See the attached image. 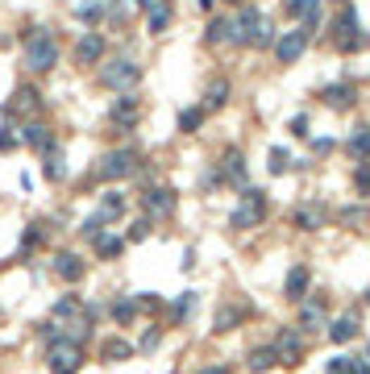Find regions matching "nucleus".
<instances>
[{
  "label": "nucleus",
  "mask_w": 370,
  "mask_h": 374,
  "mask_svg": "<svg viewBox=\"0 0 370 374\" xmlns=\"http://www.w3.org/2000/svg\"><path fill=\"white\" fill-rule=\"evenodd\" d=\"M141 121V104L138 96H117L113 104H108V125H113V134H134Z\"/></svg>",
  "instance_id": "7"
},
{
  "label": "nucleus",
  "mask_w": 370,
  "mask_h": 374,
  "mask_svg": "<svg viewBox=\"0 0 370 374\" xmlns=\"http://www.w3.org/2000/svg\"><path fill=\"white\" fill-rule=\"evenodd\" d=\"M134 354H138V349H134L129 341H121V337H104V341H100V358H104V362H125V358H134Z\"/></svg>",
  "instance_id": "25"
},
{
  "label": "nucleus",
  "mask_w": 370,
  "mask_h": 374,
  "mask_svg": "<svg viewBox=\"0 0 370 374\" xmlns=\"http://www.w3.org/2000/svg\"><path fill=\"white\" fill-rule=\"evenodd\" d=\"M221 175H225L233 187L245 191V154H241V150H225V158H221Z\"/></svg>",
  "instance_id": "20"
},
{
  "label": "nucleus",
  "mask_w": 370,
  "mask_h": 374,
  "mask_svg": "<svg viewBox=\"0 0 370 374\" xmlns=\"http://www.w3.org/2000/svg\"><path fill=\"white\" fill-rule=\"evenodd\" d=\"M204 117H208L204 108H184V112H179V129H184V134H196V129L204 125Z\"/></svg>",
  "instance_id": "37"
},
{
  "label": "nucleus",
  "mask_w": 370,
  "mask_h": 374,
  "mask_svg": "<svg viewBox=\"0 0 370 374\" xmlns=\"http://www.w3.org/2000/svg\"><path fill=\"white\" fill-rule=\"evenodd\" d=\"M324 374H354V358H350V354H337V358H328Z\"/></svg>",
  "instance_id": "43"
},
{
  "label": "nucleus",
  "mask_w": 370,
  "mask_h": 374,
  "mask_svg": "<svg viewBox=\"0 0 370 374\" xmlns=\"http://www.w3.org/2000/svg\"><path fill=\"white\" fill-rule=\"evenodd\" d=\"M225 183V175H221V167H212V171H204V175H200V187H204V191H217V187Z\"/></svg>",
  "instance_id": "47"
},
{
  "label": "nucleus",
  "mask_w": 370,
  "mask_h": 374,
  "mask_svg": "<svg viewBox=\"0 0 370 374\" xmlns=\"http://www.w3.org/2000/svg\"><path fill=\"white\" fill-rule=\"evenodd\" d=\"M17 138L25 141L30 150H38V154H46L50 146H58V141H54V134H50V125H42V121H25Z\"/></svg>",
  "instance_id": "13"
},
{
  "label": "nucleus",
  "mask_w": 370,
  "mask_h": 374,
  "mask_svg": "<svg viewBox=\"0 0 370 374\" xmlns=\"http://www.w3.org/2000/svg\"><path fill=\"white\" fill-rule=\"evenodd\" d=\"M42 225H30V229H25V233H21V254H30V250H34V245H42Z\"/></svg>",
  "instance_id": "45"
},
{
  "label": "nucleus",
  "mask_w": 370,
  "mask_h": 374,
  "mask_svg": "<svg viewBox=\"0 0 370 374\" xmlns=\"http://www.w3.org/2000/svg\"><path fill=\"white\" fill-rule=\"evenodd\" d=\"M84 312V299L79 295H63L58 304H54V321H75Z\"/></svg>",
  "instance_id": "34"
},
{
  "label": "nucleus",
  "mask_w": 370,
  "mask_h": 374,
  "mask_svg": "<svg viewBox=\"0 0 370 374\" xmlns=\"http://www.w3.org/2000/svg\"><path fill=\"white\" fill-rule=\"evenodd\" d=\"M229 38V21H208V30H204V42H225Z\"/></svg>",
  "instance_id": "41"
},
{
  "label": "nucleus",
  "mask_w": 370,
  "mask_h": 374,
  "mask_svg": "<svg viewBox=\"0 0 370 374\" xmlns=\"http://www.w3.org/2000/svg\"><path fill=\"white\" fill-rule=\"evenodd\" d=\"M196 4H200V8H204V13H208V8H212V4H217V0H196Z\"/></svg>",
  "instance_id": "55"
},
{
  "label": "nucleus",
  "mask_w": 370,
  "mask_h": 374,
  "mask_svg": "<svg viewBox=\"0 0 370 374\" xmlns=\"http://www.w3.org/2000/svg\"><path fill=\"white\" fill-rule=\"evenodd\" d=\"M141 204H146L150 217H171L175 212V187H146Z\"/></svg>",
  "instance_id": "11"
},
{
  "label": "nucleus",
  "mask_w": 370,
  "mask_h": 374,
  "mask_svg": "<svg viewBox=\"0 0 370 374\" xmlns=\"http://www.w3.org/2000/svg\"><path fill=\"white\" fill-rule=\"evenodd\" d=\"M333 42H337V50H362L370 42L366 30H358V13L354 8H341V17L333 21Z\"/></svg>",
  "instance_id": "5"
},
{
  "label": "nucleus",
  "mask_w": 370,
  "mask_h": 374,
  "mask_svg": "<svg viewBox=\"0 0 370 374\" xmlns=\"http://www.w3.org/2000/svg\"><path fill=\"white\" fill-rule=\"evenodd\" d=\"M362 304H370V287H366V291H362Z\"/></svg>",
  "instance_id": "56"
},
{
  "label": "nucleus",
  "mask_w": 370,
  "mask_h": 374,
  "mask_svg": "<svg viewBox=\"0 0 370 374\" xmlns=\"http://www.w3.org/2000/svg\"><path fill=\"white\" fill-rule=\"evenodd\" d=\"M100 84L104 88H113V92H134L141 84V67L129 58V54H117V58H104V67H100Z\"/></svg>",
  "instance_id": "1"
},
{
  "label": "nucleus",
  "mask_w": 370,
  "mask_h": 374,
  "mask_svg": "<svg viewBox=\"0 0 370 374\" xmlns=\"http://www.w3.org/2000/svg\"><path fill=\"white\" fill-rule=\"evenodd\" d=\"M321 100L328 104V108H354L358 104V88L354 84H328V88H321Z\"/></svg>",
  "instance_id": "16"
},
{
  "label": "nucleus",
  "mask_w": 370,
  "mask_h": 374,
  "mask_svg": "<svg viewBox=\"0 0 370 374\" xmlns=\"http://www.w3.org/2000/svg\"><path fill=\"white\" fill-rule=\"evenodd\" d=\"M162 4H171V0H138L141 13H154V8H162Z\"/></svg>",
  "instance_id": "51"
},
{
  "label": "nucleus",
  "mask_w": 370,
  "mask_h": 374,
  "mask_svg": "<svg viewBox=\"0 0 370 374\" xmlns=\"http://www.w3.org/2000/svg\"><path fill=\"white\" fill-rule=\"evenodd\" d=\"M92 245H96V254L104 258V262H113V258H121V250H125V237H117V233H96L92 237Z\"/></svg>",
  "instance_id": "28"
},
{
  "label": "nucleus",
  "mask_w": 370,
  "mask_h": 374,
  "mask_svg": "<svg viewBox=\"0 0 370 374\" xmlns=\"http://www.w3.org/2000/svg\"><path fill=\"white\" fill-rule=\"evenodd\" d=\"M328 325V312H324V299H300V333H312V328H324Z\"/></svg>",
  "instance_id": "14"
},
{
  "label": "nucleus",
  "mask_w": 370,
  "mask_h": 374,
  "mask_svg": "<svg viewBox=\"0 0 370 374\" xmlns=\"http://www.w3.org/2000/svg\"><path fill=\"white\" fill-rule=\"evenodd\" d=\"M17 146H21V138H17V134H13V125L4 121V125H0V150H17Z\"/></svg>",
  "instance_id": "48"
},
{
  "label": "nucleus",
  "mask_w": 370,
  "mask_h": 374,
  "mask_svg": "<svg viewBox=\"0 0 370 374\" xmlns=\"http://www.w3.org/2000/svg\"><path fill=\"white\" fill-rule=\"evenodd\" d=\"M345 154H350L354 162H370V125H358V129H354V138L345 141Z\"/></svg>",
  "instance_id": "29"
},
{
  "label": "nucleus",
  "mask_w": 370,
  "mask_h": 374,
  "mask_svg": "<svg viewBox=\"0 0 370 374\" xmlns=\"http://www.w3.org/2000/svg\"><path fill=\"white\" fill-rule=\"evenodd\" d=\"M108 316H113L117 325H134V316H138V299H134V295H121V299H113Z\"/></svg>",
  "instance_id": "31"
},
{
  "label": "nucleus",
  "mask_w": 370,
  "mask_h": 374,
  "mask_svg": "<svg viewBox=\"0 0 370 374\" xmlns=\"http://www.w3.org/2000/svg\"><path fill=\"white\" fill-rule=\"evenodd\" d=\"M287 162H291V158H287V150H271V154H267V171H271V175H283V171H287Z\"/></svg>",
  "instance_id": "42"
},
{
  "label": "nucleus",
  "mask_w": 370,
  "mask_h": 374,
  "mask_svg": "<svg viewBox=\"0 0 370 374\" xmlns=\"http://www.w3.org/2000/svg\"><path fill=\"white\" fill-rule=\"evenodd\" d=\"M271 366H279V354L275 345H258V349H250V358H245V370L254 374H267Z\"/></svg>",
  "instance_id": "26"
},
{
  "label": "nucleus",
  "mask_w": 370,
  "mask_h": 374,
  "mask_svg": "<svg viewBox=\"0 0 370 374\" xmlns=\"http://www.w3.org/2000/svg\"><path fill=\"white\" fill-rule=\"evenodd\" d=\"M158 341H162V328L154 325V328H146V333H141V341L134 345V349H138V354H154V349H158Z\"/></svg>",
  "instance_id": "39"
},
{
  "label": "nucleus",
  "mask_w": 370,
  "mask_h": 374,
  "mask_svg": "<svg viewBox=\"0 0 370 374\" xmlns=\"http://www.w3.org/2000/svg\"><path fill=\"white\" fill-rule=\"evenodd\" d=\"M287 134H291V138H308V134H312V117H308V112H295V117L287 121Z\"/></svg>",
  "instance_id": "38"
},
{
  "label": "nucleus",
  "mask_w": 370,
  "mask_h": 374,
  "mask_svg": "<svg viewBox=\"0 0 370 374\" xmlns=\"http://www.w3.org/2000/svg\"><path fill=\"white\" fill-rule=\"evenodd\" d=\"M308 287H312V271H308L304 262H295V266L287 271V279H283V295H287L291 304H300V299H308Z\"/></svg>",
  "instance_id": "12"
},
{
  "label": "nucleus",
  "mask_w": 370,
  "mask_h": 374,
  "mask_svg": "<svg viewBox=\"0 0 370 374\" xmlns=\"http://www.w3.org/2000/svg\"><path fill=\"white\" fill-rule=\"evenodd\" d=\"M171 25V4H162V8H154V13H146V30L150 34H162Z\"/></svg>",
  "instance_id": "36"
},
{
  "label": "nucleus",
  "mask_w": 370,
  "mask_h": 374,
  "mask_svg": "<svg viewBox=\"0 0 370 374\" xmlns=\"http://www.w3.org/2000/svg\"><path fill=\"white\" fill-rule=\"evenodd\" d=\"M275 42H279L275 25H271V21H267V17H258V25H254V34H250V46L267 50V46H275Z\"/></svg>",
  "instance_id": "33"
},
{
  "label": "nucleus",
  "mask_w": 370,
  "mask_h": 374,
  "mask_svg": "<svg viewBox=\"0 0 370 374\" xmlns=\"http://www.w3.org/2000/svg\"><path fill=\"white\" fill-rule=\"evenodd\" d=\"M138 150L134 146H121V150H108L104 158H100V179H108V183H117V179H129L134 171H138Z\"/></svg>",
  "instance_id": "4"
},
{
  "label": "nucleus",
  "mask_w": 370,
  "mask_h": 374,
  "mask_svg": "<svg viewBox=\"0 0 370 374\" xmlns=\"http://www.w3.org/2000/svg\"><path fill=\"white\" fill-rule=\"evenodd\" d=\"M100 225H104V221H100V217L92 212V217H88V221L79 225V233H84V237H96V233H100Z\"/></svg>",
  "instance_id": "50"
},
{
  "label": "nucleus",
  "mask_w": 370,
  "mask_h": 374,
  "mask_svg": "<svg viewBox=\"0 0 370 374\" xmlns=\"http://www.w3.org/2000/svg\"><path fill=\"white\" fill-rule=\"evenodd\" d=\"M100 58H104V34L100 30H88L75 42V63H100Z\"/></svg>",
  "instance_id": "17"
},
{
  "label": "nucleus",
  "mask_w": 370,
  "mask_h": 374,
  "mask_svg": "<svg viewBox=\"0 0 370 374\" xmlns=\"http://www.w3.org/2000/svg\"><path fill=\"white\" fill-rule=\"evenodd\" d=\"M38 104H42V92L30 88V84H21V88H17V100L8 104V112H13V108H17V112H34Z\"/></svg>",
  "instance_id": "32"
},
{
  "label": "nucleus",
  "mask_w": 370,
  "mask_h": 374,
  "mask_svg": "<svg viewBox=\"0 0 370 374\" xmlns=\"http://www.w3.org/2000/svg\"><path fill=\"white\" fill-rule=\"evenodd\" d=\"M96 217H100L104 225H113V221H121V217H125V195H121V191H104V200H100V208H96Z\"/></svg>",
  "instance_id": "23"
},
{
  "label": "nucleus",
  "mask_w": 370,
  "mask_h": 374,
  "mask_svg": "<svg viewBox=\"0 0 370 374\" xmlns=\"http://www.w3.org/2000/svg\"><path fill=\"white\" fill-rule=\"evenodd\" d=\"M354 191H358V195H370V162H358V171H354Z\"/></svg>",
  "instance_id": "44"
},
{
  "label": "nucleus",
  "mask_w": 370,
  "mask_h": 374,
  "mask_svg": "<svg viewBox=\"0 0 370 374\" xmlns=\"http://www.w3.org/2000/svg\"><path fill=\"white\" fill-rule=\"evenodd\" d=\"M262 221H267V195L258 187H245L229 217V229H258Z\"/></svg>",
  "instance_id": "2"
},
{
  "label": "nucleus",
  "mask_w": 370,
  "mask_h": 374,
  "mask_svg": "<svg viewBox=\"0 0 370 374\" xmlns=\"http://www.w3.org/2000/svg\"><path fill=\"white\" fill-rule=\"evenodd\" d=\"M46 366L54 374H75L79 366H84V345H71L67 337L50 341L46 345Z\"/></svg>",
  "instance_id": "6"
},
{
  "label": "nucleus",
  "mask_w": 370,
  "mask_h": 374,
  "mask_svg": "<svg viewBox=\"0 0 370 374\" xmlns=\"http://www.w3.org/2000/svg\"><path fill=\"white\" fill-rule=\"evenodd\" d=\"M337 225H345V229H366L370 204H345V208H337Z\"/></svg>",
  "instance_id": "22"
},
{
  "label": "nucleus",
  "mask_w": 370,
  "mask_h": 374,
  "mask_svg": "<svg viewBox=\"0 0 370 374\" xmlns=\"http://www.w3.org/2000/svg\"><path fill=\"white\" fill-rule=\"evenodd\" d=\"M354 374H370V362H366V358H354Z\"/></svg>",
  "instance_id": "53"
},
{
  "label": "nucleus",
  "mask_w": 370,
  "mask_h": 374,
  "mask_svg": "<svg viewBox=\"0 0 370 374\" xmlns=\"http://www.w3.org/2000/svg\"><path fill=\"white\" fill-rule=\"evenodd\" d=\"M54 63H58V42H54V34H50V30L38 25V34H34V38H30V46H25V67L42 75V71H50Z\"/></svg>",
  "instance_id": "3"
},
{
  "label": "nucleus",
  "mask_w": 370,
  "mask_h": 374,
  "mask_svg": "<svg viewBox=\"0 0 370 374\" xmlns=\"http://www.w3.org/2000/svg\"><path fill=\"white\" fill-rule=\"evenodd\" d=\"M191 308H196V291H184L175 299V308H171V325H184L187 316H191Z\"/></svg>",
  "instance_id": "35"
},
{
  "label": "nucleus",
  "mask_w": 370,
  "mask_h": 374,
  "mask_svg": "<svg viewBox=\"0 0 370 374\" xmlns=\"http://www.w3.org/2000/svg\"><path fill=\"white\" fill-rule=\"evenodd\" d=\"M138 299V312H158V299H154V291H146V295H134Z\"/></svg>",
  "instance_id": "49"
},
{
  "label": "nucleus",
  "mask_w": 370,
  "mask_h": 374,
  "mask_svg": "<svg viewBox=\"0 0 370 374\" xmlns=\"http://www.w3.org/2000/svg\"><path fill=\"white\" fill-rule=\"evenodd\" d=\"M150 237V217H138V221H129V229H125V241H146Z\"/></svg>",
  "instance_id": "40"
},
{
  "label": "nucleus",
  "mask_w": 370,
  "mask_h": 374,
  "mask_svg": "<svg viewBox=\"0 0 370 374\" xmlns=\"http://www.w3.org/2000/svg\"><path fill=\"white\" fill-rule=\"evenodd\" d=\"M308 38H312V34H308L304 25H300V30H287V34H283V38L275 42V58L283 63V67H291V63H295V58L304 54V46H308Z\"/></svg>",
  "instance_id": "9"
},
{
  "label": "nucleus",
  "mask_w": 370,
  "mask_h": 374,
  "mask_svg": "<svg viewBox=\"0 0 370 374\" xmlns=\"http://www.w3.org/2000/svg\"><path fill=\"white\" fill-rule=\"evenodd\" d=\"M42 175H46L50 183H63L67 179V162H63V150L58 146H50L46 154H42Z\"/></svg>",
  "instance_id": "27"
},
{
  "label": "nucleus",
  "mask_w": 370,
  "mask_h": 374,
  "mask_svg": "<svg viewBox=\"0 0 370 374\" xmlns=\"http://www.w3.org/2000/svg\"><path fill=\"white\" fill-rule=\"evenodd\" d=\"M366 362H370V341H366Z\"/></svg>",
  "instance_id": "57"
},
{
  "label": "nucleus",
  "mask_w": 370,
  "mask_h": 374,
  "mask_svg": "<svg viewBox=\"0 0 370 374\" xmlns=\"http://www.w3.org/2000/svg\"><path fill=\"white\" fill-rule=\"evenodd\" d=\"M100 17H104V4H100V0L79 4V21H100Z\"/></svg>",
  "instance_id": "46"
},
{
  "label": "nucleus",
  "mask_w": 370,
  "mask_h": 374,
  "mask_svg": "<svg viewBox=\"0 0 370 374\" xmlns=\"http://www.w3.org/2000/svg\"><path fill=\"white\" fill-rule=\"evenodd\" d=\"M200 374H229V366H204Z\"/></svg>",
  "instance_id": "54"
},
{
  "label": "nucleus",
  "mask_w": 370,
  "mask_h": 374,
  "mask_svg": "<svg viewBox=\"0 0 370 374\" xmlns=\"http://www.w3.org/2000/svg\"><path fill=\"white\" fill-rule=\"evenodd\" d=\"M324 328H328V341H333V345H345V341L358 337V312H345V316L328 321Z\"/></svg>",
  "instance_id": "18"
},
{
  "label": "nucleus",
  "mask_w": 370,
  "mask_h": 374,
  "mask_svg": "<svg viewBox=\"0 0 370 374\" xmlns=\"http://www.w3.org/2000/svg\"><path fill=\"white\" fill-rule=\"evenodd\" d=\"M258 8L254 4H241V13L229 21V38L225 42H237V46H250V34H254V25H258Z\"/></svg>",
  "instance_id": "10"
},
{
  "label": "nucleus",
  "mask_w": 370,
  "mask_h": 374,
  "mask_svg": "<svg viewBox=\"0 0 370 374\" xmlns=\"http://www.w3.org/2000/svg\"><path fill=\"white\" fill-rule=\"evenodd\" d=\"M229 92H233L229 79H225V75H217V79L204 88V104H200V108H204V112H217V108H225V104H229Z\"/></svg>",
  "instance_id": "21"
},
{
  "label": "nucleus",
  "mask_w": 370,
  "mask_h": 374,
  "mask_svg": "<svg viewBox=\"0 0 370 374\" xmlns=\"http://www.w3.org/2000/svg\"><path fill=\"white\" fill-rule=\"evenodd\" d=\"M287 13H291V17H300V21H304V30H312V25H317V17H321V0H287Z\"/></svg>",
  "instance_id": "30"
},
{
  "label": "nucleus",
  "mask_w": 370,
  "mask_h": 374,
  "mask_svg": "<svg viewBox=\"0 0 370 374\" xmlns=\"http://www.w3.org/2000/svg\"><path fill=\"white\" fill-rule=\"evenodd\" d=\"M312 150H317V154H328V150H333V138H317L312 141Z\"/></svg>",
  "instance_id": "52"
},
{
  "label": "nucleus",
  "mask_w": 370,
  "mask_h": 374,
  "mask_svg": "<svg viewBox=\"0 0 370 374\" xmlns=\"http://www.w3.org/2000/svg\"><path fill=\"white\" fill-rule=\"evenodd\" d=\"M229 4H245V0H229Z\"/></svg>",
  "instance_id": "58"
},
{
  "label": "nucleus",
  "mask_w": 370,
  "mask_h": 374,
  "mask_svg": "<svg viewBox=\"0 0 370 374\" xmlns=\"http://www.w3.org/2000/svg\"><path fill=\"white\" fill-rule=\"evenodd\" d=\"M271 345H275V354H279V366H287V370H291V366H300V362H304V333H300L295 325H283L275 333V341H271Z\"/></svg>",
  "instance_id": "8"
},
{
  "label": "nucleus",
  "mask_w": 370,
  "mask_h": 374,
  "mask_svg": "<svg viewBox=\"0 0 370 374\" xmlns=\"http://www.w3.org/2000/svg\"><path fill=\"white\" fill-rule=\"evenodd\" d=\"M54 275L63 283H79L84 279V258L71 254V250H58V254H54Z\"/></svg>",
  "instance_id": "15"
},
{
  "label": "nucleus",
  "mask_w": 370,
  "mask_h": 374,
  "mask_svg": "<svg viewBox=\"0 0 370 374\" xmlns=\"http://www.w3.org/2000/svg\"><path fill=\"white\" fill-rule=\"evenodd\" d=\"M241 321H245V308H237V304H221V308H217V316H212V333H233Z\"/></svg>",
  "instance_id": "24"
},
{
  "label": "nucleus",
  "mask_w": 370,
  "mask_h": 374,
  "mask_svg": "<svg viewBox=\"0 0 370 374\" xmlns=\"http://www.w3.org/2000/svg\"><path fill=\"white\" fill-rule=\"evenodd\" d=\"M291 225L304 229V233H317V229L324 225V208L321 204H300V208L291 212Z\"/></svg>",
  "instance_id": "19"
}]
</instances>
